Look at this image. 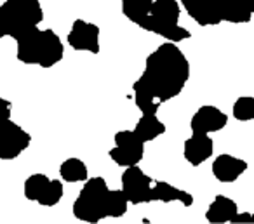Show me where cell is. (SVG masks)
<instances>
[{
    "mask_svg": "<svg viewBox=\"0 0 254 224\" xmlns=\"http://www.w3.org/2000/svg\"><path fill=\"white\" fill-rule=\"evenodd\" d=\"M152 184L153 179L145 174L138 165L126 167L122 174V193L131 205L152 202Z\"/></svg>",
    "mask_w": 254,
    "mask_h": 224,
    "instance_id": "7",
    "label": "cell"
},
{
    "mask_svg": "<svg viewBox=\"0 0 254 224\" xmlns=\"http://www.w3.org/2000/svg\"><path fill=\"white\" fill-rule=\"evenodd\" d=\"M152 4L153 0H122V12L129 21L139 26L148 16Z\"/></svg>",
    "mask_w": 254,
    "mask_h": 224,
    "instance_id": "20",
    "label": "cell"
},
{
    "mask_svg": "<svg viewBox=\"0 0 254 224\" xmlns=\"http://www.w3.org/2000/svg\"><path fill=\"white\" fill-rule=\"evenodd\" d=\"M247 170V162L232 155H219L212 162V174L223 184L235 182Z\"/></svg>",
    "mask_w": 254,
    "mask_h": 224,
    "instance_id": "13",
    "label": "cell"
},
{
    "mask_svg": "<svg viewBox=\"0 0 254 224\" xmlns=\"http://www.w3.org/2000/svg\"><path fill=\"white\" fill-rule=\"evenodd\" d=\"M134 132L143 143H150L166 132V125L162 123V120H159L157 115H141V118L138 120L134 127Z\"/></svg>",
    "mask_w": 254,
    "mask_h": 224,
    "instance_id": "18",
    "label": "cell"
},
{
    "mask_svg": "<svg viewBox=\"0 0 254 224\" xmlns=\"http://www.w3.org/2000/svg\"><path fill=\"white\" fill-rule=\"evenodd\" d=\"M127 207L122 189H110L103 177H87L73 203V216L82 223L96 224L106 217H122Z\"/></svg>",
    "mask_w": 254,
    "mask_h": 224,
    "instance_id": "2",
    "label": "cell"
},
{
    "mask_svg": "<svg viewBox=\"0 0 254 224\" xmlns=\"http://www.w3.org/2000/svg\"><path fill=\"white\" fill-rule=\"evenodd\" d=\"M152 202H180L185 207L193 205V196L185 189H180L176 186L169 184L166 181H157L155 184H152Z\"/></svg>",
    "mask_w": 254,
    "mask_h": 224,
    "instance_id": "14",
    "label": "cell"
},
{
    "mask_svg": "<svg viewBox=\"0 0 254 224\" xmlns=\"http://www.w3.org/2000/svg\"><path fill=\"white\" fill-rule=\"evenodd\" d=\"M44 21L39 0H5L0 5V39L18 40Z\"/></svg>",
    "mask_w": 254,
    "mask_h": 224,
    "instance_id": "4",
    "label": "cell"
},
{
    "mask_svg": "<svg viewBox=\"0 0 254 224\" xmlns=\"http://www.w3.org/2000/svg\"><path fill=\"white\" fill-rule=\"evenodd\" d=\"M212 153H214V141L209 137V134H191V137L185 141L183 155L191 167L202 165L212 157Z\"/></svg>",
    "mask_w": 254,
    "mask_h": 224,
    "instance_id": "12",
    "label": "cell"
},
{
    "mask_svg": "<svg viewBox=\"0 0 254 224\" xmlns=\"http://www.w3.org/2000/svg\"><path fill=\"white\" fill-rule=\"evenodd\" d=\"M230 223H242V224H247V223H254V217L251 212H237L235 216L232 217Z\"/></svg>",
    "mask_w": 254,
    "mask_h": 224,
    "instance_id": "25",
    "label": "cell"
},
{
    "mask_svg": "<svg viewBox=\"0 0 254 224\" xmlns=\"http://www.w3.org/2000/svg\"><path fill=\"white\" fill-rule=\"evenodd\" d=\"M64 195V189H63V182L60 179H51L49 184H47L46 191L40 195V198L37 200V203L42 207H54L61 202Z\"/></svg>",
    "mask_w": 254,
    "mask_h": 224,
    "instance_id": "22",
    "label": "cell"
},
{
    "mask_svg": "<svg viewBox=\"0 0 254 224\" xmlns=\"http://www.w3.org/2000/svg\"><path fill=\"white\" fill-rule=\"evenodd\" d=\"M32 143V136L11 118L0 125V160H14Z\"/></svg>",
    "mask_w": 254,
    "mask_h": 224,
    "instance_id": "8",
    "label": "cell"
},
{
    "mask_svg": "<svg viewBox=\"0 0 254 224\" xmlns=\"http://www.w3.org/2000/svg\"><path fill=\"white\" fill-rule=\"evenodd\" d=\"M180 16L181 7L178 0H153L148 16L143 19L139 28L157 33L162 39L178 44L191 37L187 28L180 26Z\"/></svg>",
    "mask_w": 254,
    "mask_h": 224,
    "instance_id": "5",
    "label": "cell"
},
{
    "mask_svg": "<svg viewBox=\"0 0 254 224\" xmlns=\"http://www.w3.org/2000/svg\"><path fill=\"white\" fill-rule=\"evenodd\" d=\"M181 5L200 26H216L223 23L226 0H181Z\"/></svg>",
    "mask_w": 254,
    "mask_h": 224,
    "instance_id": "9",
    "label": "cell"
},
{
    "mask_svg": "<svg viewBox=\"0 0 254 224\" xmlns=\"http://www.w3.org/2000/svg\"><path fill=\"white\" fill-rule=\"evenodd\" d=\"M11 113H12L11 101H7V99H4V98H0V125H2L5 120L11 118Z\"/></svg>",
    "mask_w": 254,
    "mask_h": 224,
    "instance_id": "24",
    "label": "cell"
},
{
    "mask_svg": "<svg viewBox=\"0 0 254 224\" xmlns=\"http://www.w3.org/2000/svg\"><path fill=\"white\" fill-rule=\"evenodd\" d=\"M254 12V0H226L223 21L228 23H249Z\"/></svg>",
    "mask_w": 254,
    "mask_h": 224,
    "instance_id": "17",
    "label": "cell"
},
{
    "mask_svg": "<svg viewBox=\"0 0 254 224\" xmlns=\"http://www.w3.org/2000/svg\"><path fill=\"white\" fill-rule=\"evenodd\" d=\"M51 179L46 174H32L25 181V198L30 202H37L40 198L44 191H46L47 184H49Z\"/></svg>",
    "mask_w": 254,
    "mask_h": 224,
    "instance_id": "21",
    "label": "cell"
},
{
    "mask_svg": "<svg viewBox=\"0 0 254 224\" xmlns=\"http://www.w3.org/2000/svg\"><path fill=\"white\" fill-rule=\"evenodd\" d=\"M233 116L239 122H251L254 120V98L253 96H242L233 103Z\"/></svg>",
    "mask_w": 254,
    "mask_h": 224,
    "instance_id": "23",
    "label": "cell"
},
{
    "mask_svg": "<svg viewBox=\"0 0 254 224\" xmlns=\"http://www.w3.org/2000/svg\"><path fill=\"white\" fill-rule=\"evenodd\" d=\"M60 175L66 182H84L89 177V170L80 158H66L60 167Z\"/></svg>",
    "mask_w": 254,
    "mask_h": 224,
    "instance_id": "19",
    "label": "cell"
},
{
    "mask_svg": "<svg viewBox=\"0 0 254 224\" xmlns=\"http://www.w3.org/2000/svg\"><path fill=\"white\" fill-rule=\"evenodd\" d=\"M132 92H134L136 106H138V110L143 115H157V112H159V108H160V103L155 99L153 92L150 91L148 84H146L141 77L134 82Z\"/></svg>",
    "mask_w": 254,
    "mask_h": 224,
    "instance_id": "16",
    "label": "cell"
},
{
    "mask_svg": "<svg viewBox=\"0 0 254 224\" xmlns=\"http://www.w3.org/2000/svg\"><path fill=\"white\" fill-rule=\"evenodd\" d=\"M71 49L82 53H99V26L94 23H87L84 19H75L66 37Z\"/></svg>",
    "mask_w": 254,
    "mask_h": 224,
    "instance_id": "10",
    "label": "cell"
},
{
    "mask_svg": "<svg viewBox=\"0 0 254 224\" xmlns=\"http://www.w3.org/2000/svg\"><path fill=\"white\" fill-rule=\"evenodd\" d=\"M115 146L110 150V158L115 162L119 167H131L138 165L145 155V144L134 130H120L115 134Z\"/></svg>",
    "mask_w": 254,
    "mask_h": 224,
    "instance_id": "6",
    "label": "cell"
},
{
    "mask_svg": "<svg viewBox=\"0 0 254 224\" xmlns=\"http://www.w3.org/2000/svg\"><path fill=\"white\" fill-rule=\"evenodd\" d=\"M141 78L162 105L181 94L190 78V61L176 44L166 42L146 57Z\"/></svg>",
    "mask_w": 254,
    "mask_h": 224,
    "instance_id": "1",
    "label": "cell"
},
{
    "mask_svg": "<svg viewBox=\"0 0 254 224\" xmlns=\"http://www.w3.org/2000/svg\"><path fill=\"white\" fill-rule=\"evenodd\" d=\"M228 123V115L212 105L200 106L190 120L191 134H211L223 130Z\"/></svg>",
    "mask_w": 254,
    "mask_h": 224,
    "instance_id": "11",
    "label": "cell"
},
{
    "mask_svg": "<svg viewBox=\"0 0 254 224\" xmlns=\"http://www.w3.org/2000/svg\"><path fill=\"white\" fill-rule=\"evenodd\" d=\"M237 212H239V207L232 198H228L225 195H218L214 198V202L209 205V209L205 210V221L211 224L230 223Z\"/></svg>",
    "mask_w": 254,
    "mask_h": 224,
    "instance_id": "15",
    "label": "cell"
},
{
    "mask_svg": "<svg viewBox=\"0 0 254 224\" xmlns=\"http://www.w3.org/2000/svg\"><path fill=\"white\" fill-rule=\"evenodd\" d=\"M18 57L25 64H37L40 68H53L64 56V46L51 28L40 30L39 26L30 30L26 35L16 40Z\"/></svg>",
    "mask_w": 254,
    "mask_h": 224,
    "instance_id": "3",
    "label": "cell"
}]
</instances>
